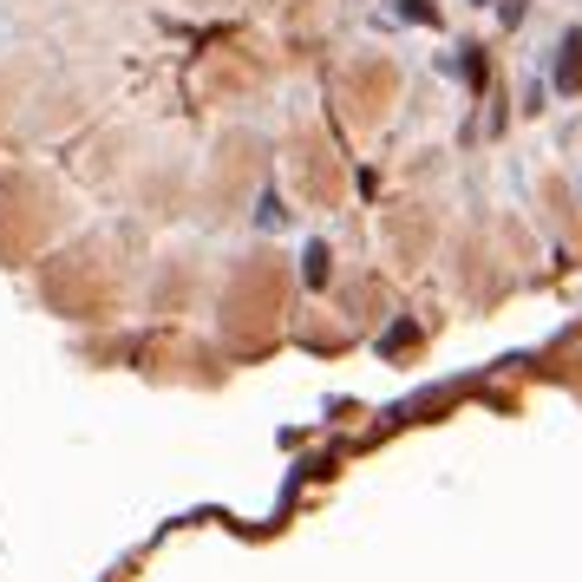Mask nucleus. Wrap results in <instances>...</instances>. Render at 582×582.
Wrapping results in <instances>:
<instances>
[{"mask_svg": "<svg viewBox=\"0 0 582 582\" xmlns=\"http://www.w3.org/2000/svg\"><path fill=\"white\" fill-rule=\"evenodd\" d=\"M550 79H557L563 92H577V85H582V33H577V26L563 33V46H557V72H550Z\"/></svg>", "mask_w": 582, "mask_h": 582, "instance_id": "f257e3e1", "label": "nucleus"}, {"mask_svg": "<svg viewBox=\"0 0 582 582\" xmlns=\"http://www.w3.org/2000/svg\"><path fill=\"white\" fill-rule=\"evenodd\" d=\"M400 13H406V20H432V7H426V0H400Z\"/></svg>", "mask_w": 582, "mask_h": 582, "instance_id": "f03ea898", "label": "nucleus"}]
</instances>
